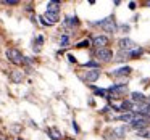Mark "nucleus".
<instances>
[{"mask_svg": "<svg viewBox=\"0 0 150 140\" xmlns=\"http://www.w3.org/2000/svg\"><path fill=\"white\" fill-rule=\"evenodd\" d=\"M7 58L10 60L11 63H15V65H21V63H24V56L21 55V52L16 50V49H8L7 50Z\"/></svg>", "mask_w": 150, "mask_h": 140, "instance_id": "obj_1", "label": "nucleus"}, {"mask_svg": "<svg viewBox=\"0 0 150 140\" xmlns=\"http://www.w3.org/2000/svg\"><path fill=\"white\" fill-rule=\"evenodd\" d=\"M97 26H102L107 32H115V29H116V24H115L113 18H107V20L103 21H98V23H95Z\"/></svg>", "mask_w": 150, "mask_h": 140, "instance_id": "obj_2", "label": "nucleus"}, {"mask_svg": "<svg viewBox=\"0 0 150 140\" xmlns=\"http://www.w3.org/2000/svg\"><path fill=\"white\" fill-rule=\"evenodd\" d=\"M97 58L98 60H102V61H110L111 58H113V52L111 50H108V49H100V50H97Z\"/></svg>", "mask_w": 150, "mask_h": 140, "instance_id": "obj_3", "label": "nucleus"}, {"mask_svg": "<svg viewBox=\"0 0 150 140\" xmlns=\"http://www.w3.org/2000/svg\"><path fill=\"white\" fill-rule=\"evenodd\" d=\"M94 45L97 47V50L105 49V47L108 45V37H105V36H95L94 37Z\"/></svg>", "mask_w": 150, "mask_h": 140, "instance_id": "obj_4", "label": "nucleus"}, {"mask_svg": "<svg viewBox=\"0 0 150 140\" xmlns=\"http://www.w3.org/2000/svg\"><path fill=\"white\" fill-rule=\"evenodd\" d=\"M118 45H120V49H121V50H131V49H136V44H134L131 39H121L120 42H118Z\"/></svg>", "mask_w": 150, "mask_h": 140, "instance_id": "obj_5", "label": "nucleus"}, {"mask_svg": "<svg viewBox=\"0 0 150 140\" xmlns=\"http://www.w3.org/2000/svg\"><path fill=\"white\" fill-rule=\"evenodd\" d=\"M42 20L45 21V24L49 26V24H55V23H58V15H55V13H45L42 16Z\"/></svg>", "mask_w": 150, "mask_h": 140, "instance_id": "obj_6", "label": "nucleus"}, {"mask_svg": "<svg viewBox=\"0 0 150 140\" xmlns=\"http://www.w3.org/2000/svg\"><path fill=\"white\" fill-rule=\"evenodd\" d=\"M98 76H100V71L98 69H91V71L86 72V81L87 82H94L98 79Z\"/></svg>", "mask_w": 150, "mask_h": 140, "instance_id": "obj_7", "label": "nucleus"}, {"mask_svg": "<svg viewBox=\"0 0 150 140\" xmlns=\"http://www.w3.org/2000/svg\"><path fill=\"white\" fill-rule=\"evenodd\" d=\"M47 13L58 15L60 13V4L58 2H49V4H47Z\"/></svg>", "mask_w": 150, "mask_h": 140, "instance_id": "obj_8", "label": "nucleus"}, {"mask_svg": "<svg viewBox=\"0 0 150 140\" xmlns=\"http://www.w3.org/2000/svg\"><path fill=\"white\" fill-rule=\"evenodd\" d=\"M131 71H132V69H131L129 66H124V68H120V69H116V71H111L110 74L115 76V77H118V76H127Z\"/></svg>", "mask_w": 150, "mask_h": 140, "instance_id": "obj_9", "label": "nucleus"}, {"mask_svg": "<svg viewBox=\"0 0 150 140\" xmlns=\"http://www.w3.org/2000/svg\"><path fill=\"white\" fill-rule=\"evenodd\" d=\"M131 100L137 101V103H144V101H147V98H145V95L140 94V92H132V94H131Z\"/></svg>", "mask_w": 150, "mask_h": 140, "instance_id": "obj_10", "label": "nucleus"}, {"mask_svg": "<svg viewBox=\"0 0 150 140\" xmlns=\"http://www.w3.org/2000/svg\"><path fill=\"white\" fill-rule=\"evenodd\" d=\"M124 134H126V127H118V129L113 130L115 139H121V137H124Z\"/></svg>", "mask_w": 150, "mask_h": 140, "instance_id": "obj_11", "label": "nucleus"}, {"mask_svg": "<svg viewBox=\"0 0 150 140\" xmlns=\"http://www.w3.org/2000/svg\"><path fill=\"white\" fill-rule=\"evenodd\" d=\"M49 134H50V137H52L53 140H60V139H62V134L58 132V129H50Z\"/></svg>", "mask_w": 150, "mask_h": 140, "instance_id": "obj_12", "label": "nucleus"}, {"mask_svg": "<svg viewBox=\"0 0 150 140\" xmlns=\"http://www.w3.org/2000/svg\"><path fill=\"white\" fill-rule=\"evenodd\" d=\"M120 110H121V111H129V110H132V103H131V101H123V103L120 105Z\"/></svg>", "mask_w": 150, "mask_h": 140, "instance_id": "obj_13", "label": "nucleus"}, {"mask_svg": "<svg viewBox=\"0 0 150 140\" xmlns=\"http://www.w3.org/2000/svg\"><path fill=\"white\" fill-rule=\"evenodd\" d=\"M11 79H13L15 82H21V79H23V72H21V71L11 72Z\"/></svg>", "mask_w": 150, "mask_h": 140, "instance_id": "obj_14", "label": "nucleus"}, {"mask_svg": "<svg viewBox=\"0 0 150 140\" xmlns=\"http://www.w3.org/2000/svg\"><path fill=\"white\" fill-rule=\"evenodd\" d=\"M78 23H79V21H78V18H76V16L66 18V24H68V26H78Z\"/></svg>", "mask_w": 150, "mask_h": 140, "instance_id": "obj_15", "label": "nucleus"}, {"mask_svg": "<svg viewBox=\"0 0 150 140\" xmlns=\"http://www.w3.org/2000/svg\"><path fill=\"white\" fill-rule=\"evenodd\" d=\"M132 117H134L132 113H126V114H123V116H120V119L121 121H126V122H131V121H132Z\"/></svg>", "mask_w": 150, "mask_h": 140, "instance_id": "obj_16", "label": "nucleus"}, {"mask_svg": "<svg viewBox=\"0 0 150 140\" xmlns=\"http://www.w3.org/2000/svg\"><path fill=\"white\" fill-rule=\"evenodd\" d=\"M129 53V56H140L142 55V49H132L131 52H127Z\"/></svg>", "mask_w": 150, "mask_h": 140, "instance_id": "obj_17", "label": "nucleus"}, {"mask_svg": "<svg viewBox=\"0 0 150 140\" xmlns=\"http://www.w3.org/2000/svg\"><path fill=\"white\" fill-rule=\"evenodd\" d=\"M68 42H69L68 36H62V39H60V45H62V47H68Z\"/></svg>", "mask_w": 150, "mask_h": 140, "instance_id": "obj_18", "label": "nucleus"}, {"mask_svg": "<svg viewBox=\"0 0 150 140\" xmlns=\"http://www.w3.org/2000/svg\"><path fill=\"white\" fill-rule=\"evenodd\" d=\"M94 90H95V94H97V95H100V97H107V98H108V95H107V92H105V90H102V89H94Z\"/></svg>", "mask_w": 150, "mask_h": 140, "instance_id": "obj_19", "label": "nucleus"}, {"mask_svg": "<svg viewBox=\"0 0 150 140\" xmlns=\"http://www.w3.org/2000/svg\"><path fill=\"white\" fill-rule=\"evenodd\" d=\"M76 47H79V49H84V47H89V40H81V42H79Z\"/></svg>", "mask_w": 150, "mask_h": 140, "instance_id": "obj_20", "label": "nucleus"}, {"mask_svg": "<svg viewBox=\"0 0 150 140\" xmlns=\"http://www.w3.org/2000/svg\"><path fill=\"white\" fill-rule=\"evenodd\" d=\"M4 4H5V5H16L18 2H16V0H5Z\"/></svg>", "mask_w": 150, "mask_h": 140, "instance_id": "obj_21", "label": "nucleus"}, {"mask_svg": "<svg viewBox=\"0 0 150 140\" xmlns=\"http://www.w3.org/2000/svg\"><path fill=\"white\" fill-rule=\"evenodd\" d=\"M68 60H69V61H71V63H74V61H76V58H74V56H73V55H68Z\"/></svg>", "mask_w": 150, "mask_h": 140, "instance_id": "obj_22", "label": "nucleus"}, {"mask_svg": "<svg viewBox=\"0 0 150 140\" xmlns=\"http://www.w3.org/2000/svg\"><path fill=\"white\" fill-rule=\"evenodd\" d=\"M129 8H131V10H134V8H136V4H134V2H131V4H129Z\"/></svg>", "mask_w": 150, "mask_h": 140, "instance_id": "obj_23", "label": "nucleus"}, {"mask_svg": "<svg viewBox=\"0 0 150 140\" xmlns=\"http://www.w3.org/2000/svg\"><path fill=\"white\" fill-rule=\"evenodd\" d=\"M149 103H150V98H149Z\"/></svg>", "mask_w": 150, "mask_h": 140, "instance_id": "obj_24", "label": "nucleus"}, {"mask_svg": "<svg viewBox=\"0 0 150 140\" xmlns=\"http://www.w3.org/2000/svg\"><path fill=\"white\" fill-rule=\"evenodd\" d=\"M68 140H71V139H68Z\"/></svg>", "mask_w": 150, "mask_h": 140, "instance_id": "obj_25", "label": "nucleus"}, {"mask_svg": "<svg viewBox=\"0 0 150 140\" xmlns=\"http://www.w3.org/2000/svg\"><path fill=\"white\" fill-rule=\"evenodd\" d=\"M18 140H21V139H18Z\"/></svg>", "mask_w": 150, "mask_h": 140, "instance_id": "obj_26", "label": "nucleus"}, {"mask_svg": "<svg viewBox=\"0 0 150 140\" xmlns=\"http://www.w3.org/2000/svg\"><path fill=\"white\" fill-rule=\"evenodd\" d=\"M5 140H7V139H5Z\"/></svg>", "mask_w": 150, "mask_h": 140, "instance_id": "obj_27", "label": "nucleus"}]
</instances>
